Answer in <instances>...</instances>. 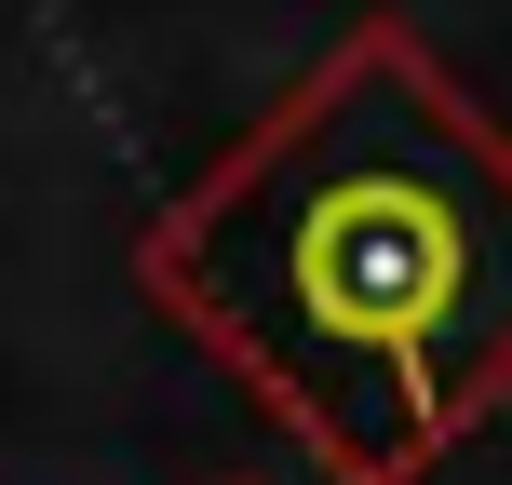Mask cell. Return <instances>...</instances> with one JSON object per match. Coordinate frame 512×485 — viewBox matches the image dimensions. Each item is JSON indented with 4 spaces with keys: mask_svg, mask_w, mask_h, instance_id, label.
<instances>
[{
    "mask_svg": "<svg viewBox=\"0 0 512 485\" xmlns=\"http://www.w3.org/2000/svg\"><path fill=\"white\" fill-rule=\"evenodd\" d=\"M149 297L337 485H405L512 391V135L364 27L149 230Z\"/></svg>",
    "mask_w": 512,
    "mask_h": 485,
    "instance_id": "obj_1",
    "label": "cell"
}]
</instances>
